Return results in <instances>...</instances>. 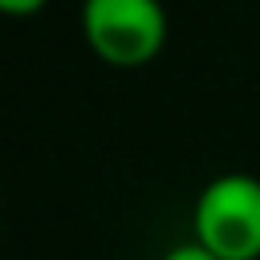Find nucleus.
<instances>
[{
	"mask_svg": "<svg viewBox=\"0 0 260 260\" xmlns=\"http://www.w3.org/2000/svg\"><path fill=\"white\" fill-rule=\"evenodd\" d=\"M158 260H219V256H215L207 244H199V240L191 236V240H179V244H171V248H167Z\"/></svg>",
	"mask_w": 260,
	"mask_h": 260,
	"instance_id": "nucleus-3",
	"label": "nucleus"
},
{
	"mask_svg": "<svg viewBox=\"0 0 260 260\" xmlns=\"http://www.w3.org/2000/svg\"><path fill=\"white\" fill-rule=\"evenodd\" d=\"M191 236L219 260H260V179L248 171L207 179L191 207Z\"/></svg>",
	"mask_w": 260,
	"mask_h": 260,
	"instance_id": "nucleus-2",
	"label": "nucleus"
},
{
	"mask_svg": "<svg viewBox=\"0 0 260 260\" xmlns=\"http://www.w3.org/2000/svg\"><path fill=\"white\" fill-rule=\"evenodd\" d=\"M77 24L85 49L114 69H142L158 61L171 41L162 0H81Z\"/></svg>",
	"mask_w": 260,
	"mask_h": 260,
	"instance_id": "nucleus-1",
	"label": "nucleus"
},
{
	"mask_svg": "<svg viewBox=\"0 0 260 260\" xmlns=\"http://www.w3.org/2000/svg\"><path fill=\"white\" fill-rule=\"evenodd\" d=\"M45 4H49V0H0V16H8V20H28V16H37Z\"/></svg>",
	"mask_w": 260,
	"mask_h": 260,
	"instance_id": "nucleus-4",
	"label": "nucleus"
}]
</instances>
